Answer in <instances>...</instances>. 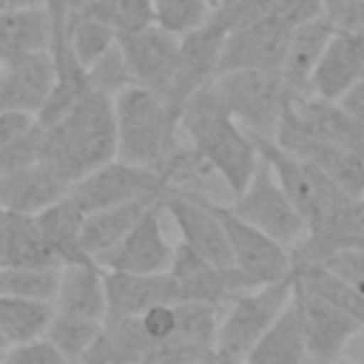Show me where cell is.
<instances>
[{
    "instance_id": "cell-28",
    "label": "cell",
    "mask_w": 364,
    "mask_h": 364,
    "mask_svg": "<svg viewBox=\"0 0 364 364\" xmlns=\"http://www.w3.org/2000/svg\"><path fill=\"white\" fill-rule=\"evenodd\" d=\"M51 46V20L48 11H0V63H9L20 54L48 51Z\"/></svg>"
},
{
    "instance_id": "cell-16",
    "label": "cell",
    "mask_w": 364,
    "mask_h": 364,
    "mask_svg": "<svg viewBox=\"0 0 364 364\" xmlns=\"http://www.w3.org/2000/svg\"><path fill=\"white\" fill-rule=\"evenodd\" d=\"M57 68L51 51H31L3 63L0 74V111H20L37 119L46 97L51 94Z\"/></svg>"
},
{
    "instance_id": "cell-20",
    "label": "cell",
    "mask_w": 364,
    "mask_h": 364,
    "mask_svg": "<svg viewBox=\"0 0 364 364\" xmlns=\"http://www.w3.org/2000/svg\"><path fill=\"white\" fill-rule=\"evenodd\" d=\"M68 185L43 162L17 168L0 176V210L37 216L63 196H68Z\"/></svg>"
},
{
    "instance_id": "cell-3",
    "label": "cell",
    "mask_w": 364,
    "mask_h": 364,
    "mask_svg": "<svg viewBox=\"0 0 364 364\" xmlns=\"http://www.w3.org/2000/svg\"><path fill=\"white\" fill-rule=\"evenodd\" d=\"M117 119V159L162 173L173 151L182 145L179 114L154 91L139 85L114 97Z\"/></svg>"
},
{
    "instance_id": "cell-2",
    "label": "cell",
    "mask_w": 364,
    "mask_h": 364,
    "mask_svg": "<svg viewBox=\"0 0 364 364\" xmlns=\"http://www.w3.org/2000/svg\"><path fill=\"white\" fill-rule=\"evenodd\" d=\"M117 159L114 100L88 91L57 125L43 128L40 162L48 165L68 188L82 176Z\"/></svg>"
},
{
    "instance_id": "cell-17",
    "label": "cell",
    "mask_w": 364,
    "mask_h": 364,
    "mask_svg": "<svg viewBox=\"0 0 364 364\" xmlns=\"http://www.w3.org/2000/svg\"><path fill=\"white\" fill-rule=\"evenodd\" d=\"M364 77V37L350 31H333L310 80V97L338 102Z\"/></svg>"
},
{
    "instance_id": "cell-8",
    "label": "cell",
    "mask_w": 364,
    "mask_h": 364,
    "mask_svg": "<svg viewBox=\"0 0 364 364\" xmlns=\"http://www.w3.org/2000/svg\"><path fill=\"white\" fill-rule=\"evenodd\" d=\"M208 205L225 230V239H228V247L233 256V267L245 279H250L259 287V284H273V282L293 276V256L287 247H282L267 233L247 225L245 219H239L225 202L208 199Z\"/></svg>"
},
{
    "instance_id": "cell-26",
    "label": "cell",
    "mask_w": 364,
    "mask_h": 364,
    "mask_svg": "<svg viewBox=\"0 0 364 364\" xmlns=\"http://www.w3.org/2000/svg\"><path fill=\"white\" fill-rule=\"evenodd\" d=\"M307 344L301 333V318L296 304L290 301L287 310L273 321V327L256 341L242 364H304Z\"/></svg>"
},
{
    "instance_id": "cell-13",
    "label": "cell",
    "mask_w": 364,
    "mask_h": 364,
    "mask_svg": "<svg viewBox=\"0 0 364 364\" xmlns=\"http://www.w3.org/2000/svg\"><path fill=\"white\" fill-rule=\"evenodd\" d=\"M290 34L293 28L267 17L230 28L219 63V77L230 71H279L287 54Z\"/></svg>"
},
{
    "instance_id": "cell-42",
    "label": "cell",
    "mask_w": 364,
    "mask_h": 364,
    "mask_svg": "<svg viewBox=\"0 0 364 364\" xmlns=\"http://www.w3.org/2000/svg\"><path fill=\"white\" fill-rule=\"evenodd\" d=\"M48 0H0V11H40Z\"/></svg>"
},
{
    "instance_id": "cell-43",
    "label": "cell",
    "mask_w": 364,
    "mask_h": 364,
    "mask_svg": "<svg viewBox=\"0 0 364 364\" xmlns=\"http://www.w3.org/2000/svg\"><path fill=\"white\" fill-rule=\"evenodd\" d=\"M193 364H233V361H228V358H222L216 350L213 353H208V355H202V358H196Z\"/></svg>"
},
{
    "instance_id": "cell-29",
    "label": "cell",
    "mask_w": 364,
    "mask_h": 364,
    "mask_svg": "<svg viewBox=\"0 0 364 364\" xmlns=\"http://www.w3.org/2000/svg\"><path fill=\"white\" fill-rule=\"evenodd\" d=\"M54 318V304L0 296V336L11 344H26L46 338V330Z\"/></svg>"
},
{
    "instance_id": "cell-37",
    "label": "cell",
    "mask_w": 364,
    "mask_h": 364,
    "mask_svg": "<svg viewBox=\"0 0 364 364\" xmlns=\"http://www.w3.org/2000/svg\"><path fill=\"white\" fill-rule=\"evenodd\" d=\"M0 364H68V358L48 338H37L26 344H11Z\"/></svg>"
},
{
    "instance_id": "cell-41",
    "label": "cell",
    "mask_w": 364,
    "mask_h": 364,
    "mask_svg": "<svg viewBox=\"0 0 364 364\" xmlns=\"http://www.w3.org/2000/svg\"><path fill=\"white\" fill-rule=\"evenodd\" d=\"M338 105H341V111L364 131V77L338 100Z\"/></svg>"
},
{
    "instance_id": "cell-7",
    "label": "cell",
    "mask_w": 364,
    "mask_h": 364,
    "mask_svg": "<svg viewBox=\"0 0 364 364\" xmlns=\"http://www.w3.org/2000/svg\"><path fill=\"white\" fill-rule=\"evenodd\" d=\"M239 219H245L247 225L259 228L262 233H267L273 242H279L282 247L293 250L304 242L307 236V222L301 219V213L296 210V205L287 199V193L282 191L279 179L273 176L270 165L262 159L250 185L228 205Z\"/></svg>"
},
{
    "instance_id": "cell-18",
    "label": "cell",
    "mask_w": 364,
    "mask_h": 364,
    "mask_svg": "<svg viewBox=\"0 0 364 364\" xmlns=\"http://www.w3.org/2000/svg\"><path fill=\"white\" fill-rule=\"evenodd\" d=\"M284 114L313 139L364 156V131L341 111L338 102H327V100H318L310 94L307 97H287Z\"/></svg>"
},
{
    "instance_id": "cell-12",
    "label": "cell",
    "mask_w": 364,
    "mask_h": 364,
    "mask_svg": "<svg viewBox=\"0 0 364 364\" xmlns=\"http://www.w3.org/2000/svg\"><path fill=\"white\" fill-rule=\"evenodd\" d=\"M117 43L125 57L131 82L145 91H154L159 100H165V94L173 82L176 65H179V37H173L156 26H148L139 31L117 34Z\"/></svg>"
},
{
    "instance_id": "cell-1",
    "label": "cell",
    "mask_w": 364,
    "mask_h": 364,
    "mask_svg": "<svg viewBox=\"0 0 364 364\" xmlns=\"http://www.w3.org/2000/svg\"><path fill=\"white\" fill-rule=\"evenodd\" d=\"M179 125L185 142L219 173V179L228 185L230 196L236 199L250 185L262 156H259V142L233 119L213 82L199 88L185 102L179 114Z\"/></svg>"
},
{
    "instance_id": "cell-46",
    "label": "cell",
    "mask_w": 364,
    "mask_h": 364,
    "mask_svg": "<svg viewBox=\"0 0 364 364\" xmlns=\"http://www.w3.org/2000/svg\"><path fill=\"white\" fill-rule=\"evenodd\" d=\"M321 3H324V9H327V6H330V3H336V0H321Z\"/></svg>"
},
{
    "instance_id": "cell-23",
    "label": "cell",
    "mask_w": 364,
    "mask_h": 364,
    "mask_svg": "<svg viewBox=\"0 0 364 364\" xmlns=\"http://www.w3.org/2000/svg\"><path fill=\"white\" fill-rule=\"evenodd\" d=\"M154 205H159V202H131V205H117V208L85 213V222H82V250H85V256L94 264H100L131 233V228L145 216V210L154 208Z\"/></svg>"
},
{
    "instance_id": "cell-22",
    "label": "cell",
    "mask_w": 364,
    "mask_h": 364,
    "mask_svg": "<svg viewBox=\"0 0 364 364\" xmlns=\"http://www.w3.org/2000/svg\"><path fill=\"white\" fill-rule=\"evenodd\" d=\"M333 23L327 17H318V20H310L299 28H293L290 34V43H287V54H284V63L279 68L282 80H284V88L290 97H307L310 94V80H313V71L333 37Z\"/></svg>"
},
{
    "instance_id": "cell-44",
    "label": "cell",
    "mask_w": 364,
    "mask_h": 364,
    "mask_svg": "<svg viewBox=\"0 0 364 364\" xmlns=\"http://www.w3.org/2000/svg\"><path fill=\"white\" fill-rule=\"evenodd\" d=\"M3 242H6V210H0V264H3Z\"/></svg>"
},
{
    "instance_id": "cell-14",
    "label": "cell",
    "mask_w": 364,
    "mask_h": 364,
    "mask_svg": "<svg viewBox=\"0 0 364 364\" xmlns=\"http://www.w3.org/2000/svg\"><path fill=\"white\" fill-rule=\"evenodd\" d=\"M162 213L176 225L179 242L188 245L193 253L208 259L216 267H233V256L225 239V230L210 210L208 199L199 196H182V193H162L159 199Z\"/></svg>"
},
{
    "instance_id": "cell-45",
    "label": "cell",
    "mask_w": 364,
    "mask_h": 364,
    "mask_svg": "<svg viewBox=\"0 0 364 364\" xmlns=\"http://www.w3.org/2000/svg\"><path fill=\"white\" fill-rule=\"evenodd\" d=\"M330 364H353V361H344V358H338V361H330Z\"/></svg>"
},
{
    "instance_id": "cell-47",
    "label": "cell",
    "mask_w": 364,
    "mask_h": 364,
    "mask_svg": "<svg viewBox=\"0 0 364 364\" xmlns=\"http://www.w3.org/2000/svg\"><path fill=\"white\" fill-rule=\"evenodd\" d=\"M0 74H3V63H0Z\"/></svg>"
},
{
    "instance_id": "cell-15",
    "label": "cell",
    "mask_w": 364,
    "mask_h": 364,
    "mask_svg": "<svg viewBox=\"0 0 364 364\" xmlns=\"http://www.w3.org/2000/svg\"><path fill=\"white\" fill-rule=\"evenodd\" d=\"M176 245L162 230V208L154 205L131 228V233L100 262L102 270L114 273H168L173 264Z\"/></svg>"
},
{
    "instance_id": "cell-38",
    "label": "cell",
    "mask_w": 364,
    "mask_h": 364,
    "mask_svg": "<svg viewBox=\"0 0 364 364\" xmlns=\"http://www.w3.org/2000/svg\"><path fill=\"white\" fill-rule=\"evenodd\" d=\"M324 17L333 28L364 37V0H336L324 9Z\"/></svg>"
},
{
    "instance_id": "cell-27",
    "label": "cell",
    "mask_w": 364,
    "mask_h": 364,
    "mask_svg": "<svg viewBox=\"0 0 364 364\" xmlns=\"http://www.w3.org/2000/svg\"><path fill=\"white\" fill-rule=\"evenodd\" d=\"M0 267H60L51 247L46 245L37 216L6 210V242Z\"/></svg>"
},
{
    "instance_id": "cell-31",
    "label": "cell",
    "mask_w": 364,
    "mask_h": 364,
    "mask_svg": "<svg viewBox=\"0 0 364 364\" xmlns=\"http://www.w3.org/2000/svg\"><path fill=\"white\" fill-rule=\"evenodd\" d=\"M63 267H0V296L54 304Z\"/></svg>"
},
{
    "instance_id": "cell-39",
    "label": "cell",
    "mask_w": 364,
    "mask_h": 364,
    "mask_svg": "<svg viewBox=\"0 0 364 364\" xmlns=\"http://www.w3.org/2000/svg\"><path fill=\"white\" fill-rule=\"evenodd\" d=\"M139 324L145 330V336L151 338V344H162L173 336V327H176V313H173V304H159V307H151L148 313L139 316Z\"/></svg>"
},
{
    "instance_id": "cell-21",
    "label": "cell",
    "mask_w": 364,
    "mask_h": 364,
    "mask_svg": "<svg viewBox=\"0 0 364 364\" xmlns=\"http://www.w3.org/2000/svg\"><path fill=\"white\" fill-rule=\"evenodd\" d=\"M54 313L105 321L108 318V299H105V270L94 262L85 264H65L60 270V287L54 296Z\"/></svg>"
},
{
    "instance_id": "cell-10",
    "label": "cell",
    "mask_w": 364,
    "mask_h": 364,
    "mask_svg": "<svg viewBox=\"0 0 364 364\" xmlns=\"http://www.w3.org/2000/svg\"><path fill=\"white\" fill-rule=\"evenodd\" d=\"M168 273H171L173 287H176V304L202 301V304H213V307L225 310L239 293L256 287L236 267H216L182 242L176 245L173 264Z\"/></svg>"
},
{
    "instance_id": "cell-36",
    "label": "cell",
    "mask_w": 364,
    "mask_h": 364,
    "mask_svg": "<svg viewBox=\"0 0 364 364\" xmlns=\"http://www.w3.org/2000/svg\"><path fill=\"white\" fill-rule=\"evenodd\" d=\"M324 270H330L336 279H341L347 287H353L355 293L364 296V247H350V250H338L333 253L324 264H318Z\"/></svg>"
},
{
    "instance_id": "cell-34",
    "label": "cell",
    "mask_w": 364,
    "mask_h": 364,
    "mask_svg": "<svg viewBox=\"0 0 364 364\" xmlns=\"http://www.w3.org/2000/svg\"><path fill=\"white\" fill-rule=\"evenodd\" d=\"M210 17L213 9L208 0H154V26L173 37L196 31Z\"/></svg>"
},
{
    "instance_id": "cell-30",
    "label": "cell",
    "mask_w": 364,
    "mask_h": 364,
    "mask_svg": "<svg viewBox=\"0 0 364 364\" xmlns=\"http://www.w3.org/2000/svg\"><path fill=\"white\" fill-rule=\"evenodd\" d=\"M173 313H176V327L168 341L196 347V350H216L222 307L202 304V301H182V304H173Z\"/></svg>"
},
{
    "instance_id": "cell-11",
    "label": "cell",
    "mask_w": 364,
    "mask_h": 364,
    "mask_svg": "<svg viewBox=\"0 0 364 364\" xmlns=\"http://www.w3.org/2000/svg\"><path fill=\"white\" fill-rule=\"evenodd\" d=\"M293 304H296L299 318H301L307 358H313L316 364L338 361L341 358V350L347 347V341L353 336L364 333V327L358 324V318H353L347 310L336 307L333 301H327V299L304 290L299 282H296V290H293Z\"/></svg>"
},
{
    "instance_id": "cell-5",
    "label": "cell",
    "mask_w": 364,
    "mask_h": 364,
    "mask_svg": "<svg viewBox=\"0 0 364 364\" xmlns=\"http://www.w3.org/2000/svg\"><path fill=\"white\" fill-rule=\"evenodd\" d=\"M296 282L293 276L273 282V284H259L245 293H239L225 310L216 333V353L233 364H242L247 353L256 347V341L273 327V321L287 310L293 301Z\"/></svg>"
},
{
    "instance_id": "cell-19",
    "label": "cell",
    "mask_w": 364,
    "mask_h": 364,
    "mask_svg": "<svg viewBox=\"0 0 364 364\" xmlns=\"http://www.w3.org/2000/svg\"><path fill=\"white\" fill-rule=\"evenodd\" d=\"M108 316L139 318L151 307L176 304V287L171 273H114L105 270Z\"/></svg>"
},
{
    "instance_id": "cell-32",
    "label": "cell",
    "mask_w": 364,
    "mask_h": 364,
    "mask_svg": "<svg viewBox=\"0 0 364 364\" xmlns=\"http://www.w3.org/2000/svg\"><path fill=\"white\" fill-rule=\"evenodd\" d=\"M117 46V28L97 17H71L68 23V48L82 68L97 63L105 51Z\"/></svg>"
},
{
    "instance_id": "cell-48",
    "label": "cell",
    "mask_w": 364,
    "mask_h": 364,
    "mask_svg": "<svg viewBox=\"0 0 364 364\" xmlns=\"http://www.w3.org/2000/svg\"><path fill=\"white\" fill-rule=\"evenodd\" d=\"M361 199H364V193H361Z\"/></svg>"
},
{
    "instance_id": "cell-24",
    "label": "cell",
    "mask_w": 364,
    "mask_h": 364,
    "mask_svg": "<svg viewBox=\"0 0 364 364\" xmlns=\"http://www.w3.org/2000/svg\"><path fill=\"white\" fill-rule=\"evenodd\" d=\"M151 347L154 344L145 336L139 318L108 316L102 321L97 341L91 344L88 355L80 364H142V358Z\"/></svg>"
},
{
    "instance_id": "cell-9",
    "label": "cell",
    "mask_w": 364,
    "mask_h": 364,
    "mask_svg": "<svg viewBox=\"0 0 364 364\" xmlns=\"http://www.w3.org/2000/svg\"><path fill=\"white\" fill-rule=\"evenodd\" d=\"M162 193H165V185L159 173L128 165L122 159H114L97 168L68 191V196L77 202L82 213L131 205V202H159Z\"/></svg>"
},
{
    "instance_id": "cell-4",
    "label": "cell",
    "mask_w": 364,
    "mask_h": 364,
    "mask_svg": "<svg viewBox=\"0 0 364 364\" xmlns=\"http://www.w3.org/2000/svg\"><path fill=\"white\" fill-rule=\"evenodd\" d=\"M256 142H259V156L270 165L282 191L307 222V233L330 228L341 216V210L353 202V196H347L330 176H324L310 162L282 151L273 139H256Z\"/></svg>"
},
{
    "instance_id": "cell-25",
    "label": "cell",
    "mask_w": 364,
    "mask_h": 364,
    "mask_svg": "<svg viewBox=\"0 0 364 364\" xmlns=\"http://www.w3.org/2000/svg\"><path fill=\"white\" fill-rule=\"evenodd\" d=\"M82 222H85V213L77 208V202L71 196H63L60 202H54L43 213H37V225H40L54 259L60 262V267L91 262L82 250Z\"/></svg>"
},
{
    "instance_id": "cell-40",
    "label": "cell",
    "mask_w": 364,
    "mask_h": 364,
    "mask_svg": "<svg viewBox=\"0 0 364 364\" xmlns=\"http://www.w3.org/2000/svg\"><path fill=\"white\" fill-rule=\"evenodd\" d=\"M37 128V119L31 114H20V111H0V151L14 145L17 139H23L26 134H31Z\"/></svg>"
},
{
    "instance_id": "cell-35",
    "label": "cell",
    "mask_w": 364,
    "mask_h": 364,
    "mask_svg": "<svg viewBox=\"0 0 364 364\" xmlns=\"http://www.w3.org/2000/svg\"><path fill=\"white\" fill-rule=\"evenodd\" d=\"M85 77H88V88L97 91V94H105V97H117L122 94L125 88H131V74H128V65H125V57L119 51V43L105 51L97 63H91L85 68Z\"/></svg>"
},
{
    "instance_id": "cell-6",
    "label": "cell",
    "mask_w": 364,
    "mask_h": 364,
    "mask_svg": "<svg viewBox=\"0 0 364 364\" xmlns=\"http://www.w3.org/2000/svg\"><path fill=\"white\" fill-rule=\"evenodd\" d=\"M233 119L253 139H273L287 105V88L279 71H230L213 80Z\"/></svg>"
},
{
    "instance_id": "cell-33",
    "label": "cell",
    "mask_w": 364,
    "mask_h": 364,
    "mask_svg": "<svg viewBox=\"0 0 364 364\" xmlns=\"http://www.w3.org/2000/svg\"><path fill=\"white\" fill-rule=\"evenodd\" d=\"M100 330H102V321H88V318L54 313V318L46 330V338L68 358V364H80L88 355L91 344L97 341Z\"/></svg>"
}]
</instances>
